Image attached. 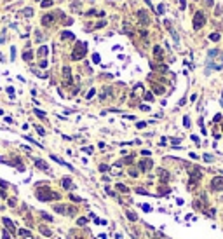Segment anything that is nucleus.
I'll list each match as a JSON object with an SVG mask.
<instances>
[{"label":"nucleus","mask_w":223,"mask_h":239,"mask_svg":"<svg viewBox=\"0 0 223 239\" xmlns=\"http://www.w3.org/2000/svg\"><path fill=\"white\" fill-rule=\"evenodd\" d=\"M138 17L141 19V25H148V23H150V19H148V14H147L145 11H139V12H138Z\"/></svg>","instance_id":"obj_5"},{"label":"nucleus","mask_w":223,"mask_h":239,"mask_svg":"<svg viewBox=\"0 0 223 239\" xmlns=\"http://www.w3.org/2000/svg\"><path fill=\"white\" fill-rule=\"evenodd\" d=\"M204 161H208V162H211V161H213V155H209V154H206V155H204Z\"/></svg>","instance_id":"obj_23"},{"label":"nucleus","mask_w":223,"mask_h":239,"mask_svg":"<svg viewBox=\"0 0 223 239\" xmlns=\"http://www.w3.org/2000/svg\"><path fill=\"white\" fill-rule=\"evenodd\" d=\"M117 189H119V190H122V192H127V187H124L122 183H119V185H117Z\"/></svg>","instance_id":"obj_22"},{"label":"nucleus","mask_w":223,"mask_h":239,"mask_svg":"<svg viewBox=\"0 0 223 239\" xmlns=\"http://www.w3.org/2000/svg\"><path fill=\"white\" fill-rule=\"evenodd\" d=\"M204 25H206V16L202 14L200 11H197L195 16H193V30H200Z\"/></svg>","instance_id":"obj_2"},{"label":"nucleus","mask_w":223,"mask_h":239,"mask_svg":"<svg viewBox=\"0 0 223 239\" xmlns=\"http://www.w3.org/2000/svg\"><path fill=\"white\" fill-rule=\"evenodd\" d=\"M145 99H148V101H152V99H153V96H152L150 93H147V94H145Z\"/></svg>","instance_id":"obj_29"},{"label":"nucleus","mask_w":223,"mask_h":239,"mask_svg":"<svg viewBox=\"0 0 223 239\" xmlns=\"http://www.w3.org/2000/svg\"><path fill=\"white\" fill-rule=\"evenodd\" d=\"M157 12H159V14H164V5H159V7H157Z\"/></svg>","instance_id":"obj_26"},{"label":"nucleus","mask_w":223,"mask_h":239,"mask_svg":"<svg viewBox=\"0 0 223 239\" xmlns=\"http://www.w3.org/2000/svg\"><path fill=\"white\" fill-rule=\"evenodd\" d=\"M35 162H37V166H38V168H42L44 171H47V173H51V169H49V166H47V164H45L44 161H38V159H37V161H35Z\"/></svg>","instance_id":"obj_9"},{"label":"nucleus","mask_w":223,"mask_h":239,"mask_svg":"<svg viewBox=\"0 0 223 239\" xmlns=\"http://www.w3.org/2000/svg\"><path fill=\"white\" fill-rule=\"evenodd\" d=\"M70 199H72L73 203H80V201H82V199H80V197H77V195H70Z\"/></svg>","instance_id":"obj_21"},{"label":"nucleus","mask_w":223,"mask_h":239,"mask_svg":"<svg viewBox=\"0 0 223 239\" xmlns=\"http://www.w3.org/2000/svg\"><path fill=\"white\" fill-rule=\"evenodd\" d=\"M37 195H38L40 201H52V199H58V197H59V195H58L56 192H52L47 185H44L42 189H38V190H37Z\"/></svg>","instance_id":"obj_1"},{"label":"nucleus","mask_w":223,"mask_h":239,"mask_svg":"<svg viewBox=\"0 0 223 239\" xmlns=\"http://www.w3.org/2000/svg\"><path fill=\"white\" fill-rule=\"evenodd\" d=\"M211 189H213V190H216V192L223 190V176H216V178H213V182H211Z\"/></svg>","instance_id":"obj_4"},{"label":"nucleus","mask_w":223,"mask_h":239,"mask_svg":"<svg viewBox=\"0 0 223 239\" xmlns=\"http://www.w3.org/2000/svg\"><path fill=\"white\" fill-rule=\"evenodd\" d=\"M99 169H101V171H106V169H108V166H105V164H101V166H99Z\"/></svg>","instance_id":"obj_33"},{"label":"nucleus","mask_w":223,"mask_h":239,"mask_svg":"<svg viewBox=\"0 0 223 239\" xmlns=\"http://www.w3.org/2000/svg\"><path fill=\"white\" fill-rule=\"evenodd\" d=\"M35 113H37L38 117H45V113H44V112H40V110H35Z\"/></svg>","instance_id":"obj_30"},{"label":"nucleus","mask_w":223,"mask_h":239,"mask_svg":"<svg viewBox=\"0 0 223 239\" xmlns=\"http://www.w3.org/2000/svg\"><path fill=\"white\" fill-rule=\"evenodd\" d=\"M152 166H153V162L150 161V159H148V161H141V162H139V168H141V169H143V171H147V169H150Z\"/></svg>","instance_id":"obj_7"},{"label":"nucleus","mask_w":223,"mask_h":239,"mask_svg":"<svg viewBox=\"0 0 223 239\" xmlns=\"http://www.w3.org/2000/svg\"><path fill=\"white\" fill-rule=\"evenodd\" d=\"M42 216H44V218H45V220H49V222H51V220H52V216H49V215H47V213H44V211H42Z\"/></svg>","instance_id":"obj_28"},{"label":"nucleus","mask_w":223,"mask_h":239,"mask_svg":"<svg viewBox=\"0 0 223 239\" xmlns=\"http://www.w3.org/2000/svg\"><path fill=\"white\" fill-rule=\"evenodd\" d=\"M45 54H47V47H44V46H42V47L38 49V56H45Z\"/></svg>","instance_id":"obj_16"},{"label":"nucleus","mask_w":223,"mask_h":239,"mask_svg":"<svg viewBox=\"0 0 223 239\" xmlns=\"http://www.w3.org/2000/svg\"><path fill=\"white\" fill-rule=\"evenodd\" d=\"M4 225H5V227H7L9 230H12V232L16 230V225H14V223H12V222L9 220V218H4Z\"/></svg>","instance_id":"obj_8"},{"label":"nucleus","mask_w":223,"mask_h":239,"mask_svg":"<svg viewBox=\"0 0 223 239\" xmlns=\"http://www.w3.org/2000/svg\"><path fill=\"white\" fill-rule=\"evenodd\" d=\"M51 21H52V16L51 14H47V16L42 17V25H51Z\"/></svg>","instance_id":"obj_12"},{"label":"nucleus","mask_w":223,"mask_h":239,"mask_svg":"<svg viewBox=\"0 0 223 239\" xmlns=\"http://www.w3.org/2000/svg\"><path fill=\"white\" fill-rule=\"evenodd\" d=\"M153 54H155V58H157V59H162V49H160L159 46H155V47H153Z\"/></svg>","instance_id":"obj_10"},{"label":"nucleus","mask_w":223,"mask_h":239,"mask_svg":"<svg viewBox=\"0 0 223 239\" xmlns=\"http://www.w3.org/2000/svg\"><path fill=\"white\" fill-rule=\"evenodd\" d=\"M86 49H87V46L86 44H82V42H78L77 44V47H75V51L72 52V59H80L84 54H86Z\"/></svg>","instance_id":"obj_3"},{"label":"nucleus","mask_w":223,"mask_h":239,"mask_svg":"<svg viewBox=\"0 0 223 239\" xmlns=\"http://www.w3.org/2000/svg\"><path fill=\"white\" fill-rule=\"evenodd\" d=\"M37 131H38V134H45V131H44V127H40V126H37Z\"/></svg>","instance_id":"obj_27"},{"label":"nucleus","mask_w":223,"mask_h":239,"mask_svg":"<svg viewBox=\"0 0 223 239\" xmlns=\"http://www.w3.org/2000/svg\"><path fill=\"white\" fill-rule=\"evenodd\" d=\"M19 234H21V236H25V239H33V237L30 236V232H28V230H25V229H21V230H19Z\"/></svg>","instance_id":"obj_15"},{"label":"nucleus","mask_w":223,"mask_h":239,"mask_svg":"<svg viewBox=\"0 0 223 239\" xmlns=\"http://www.w3.org/2000/svg\"><path fill=\"white\" fill-rule=\"evenodd\" d=\"M179 7L185 9V7H187V0H179Z\"/></svg>","instance_id":"obj_25"},{"label":"nucleus","mask_w":223,"mask_h":239,"mask_svg":"<svg viewBox=\"0 0 223 239\" xmlns=\"http://www.w3.org/2000/svg\"><path fill=\"white\" fill-rule=\"evenodd\" d=\"M5 2H9V0H5Z\"/></svg>","instance_id":"obj_34"},{"label":"nucleus","mask_w":223,"mask_h":239,"mask_svg":"<svg viewBox=\"0 0 223 239\" xmlns=\"http://www.w3.org/2000/svg\"><path fill=\"white\" fill-rule=\"evenodd\" d=\"M153 91H155L157 94H162V93H164V89H162L160 86H153Z\"/></svg>","instance_id":"obj_19"},{"label":"nucleus","mask_w":223,"mask_h":239,"mask_svg":"<svg viewBox=\"0 0 223 239\" xmlns=\"http://www.w3.org/2000/svg\"><path fill=\"white\" fill-rule=\"evenodd\" d=\"M204 4H206L208 7H211V5H213V0H204Z\"/></svg>","instance_id":"obj_31"},{"label":"nucleus","mask_w":223,"mask_h":239,"mask_svg":"<svg viewBox=\"0 0 223 239\" xmlns=\"http://www.w3.org/2000/svg\"><path fill=\"white\" fill-rule=\"evenodd\" d=\"M209 38H211V40H220V33H211Z\"/></svg>","instance_id":"obj_20"},{"label":"nucleus","mask_w":223,"mask_h":239,"mask_svg":"<svg viewBox=\"0 0 223 239\" xmlns=\"http://www.w3.org/2000/svg\"><path fill=\"white\" fill-rule=\"evenodd\" d=\"M40 232H42L44 236H51V230H49V229H44V225L40 227Z\"/></svg>","instance_id":"obj_17"},{"label":"nucleus","mask_w":223,"mask_h":239,"mask_svg":"<svg viewBox=\"0 0 223 239\" xmlns=\"http://www.w3.org/2000/svg\"><path fill=\"white\" fill-rule=\"evenodd\" d=\"M54 211L61 213V215H68V208L63 206V204H54Z\"/></svg>","instance_id":"obj_6"},{"label":"nucleus","mask_w":223,"mask_h":239,"mask_svg":"<svg viewBox=\"0 0 223 239\" xmlns=\"http://www.w3.org/2000/svg\"><path fill=\"white\" fill-rule=\"evenodd\" d=\"M52 2H51V0H44V2H42V7H49Z\"/></svg>","instance_id":"obj_24"},{"label":"nucleus","mask_w":223,"mask_h":239,"mask_svg":"<svg viewBox=\"0 0 223 239\" xmlns=\"http://www.w3.org/2000/svg\"><path fill=\"white\" fill-rule=\"evenodd\" d=\"M61 183H63V187H65V189H72V180H70V178H63Z\"/></svg>","instance_id":"obj_11"},{"label":"nucleus","mask_w":223,"mask_h":239,"mask_svg":"<svg viewBox=\"0 0 223 239\" xmlns=\"http://www.w3.org/2000/svg\"><path fill=\"white\" fill-rule=\"evenodd\" d=\"M183 121H185V126L188 127V126H190V119H188V117H185V119H183Z\"/></svg>","instance_id":"obj_32"},{"label":"nucleus","mask_w":223,"mask_h":239,"mask_svg":"<svg viewBox=\"0 0 223 239\" xmlns=\"http://www.w3.org/2000/svg\"><path fill=\"white\" fill-rule=\"evenodd\" d=\"M31 56H33V54H31V52H30V51H26V52H25V54H23V58H25V59H26V61H30V59H31Z\"/></svg>","instance_id":"obj_18"},{"label":"nucleus","mask_w":223,"mask_h":239,"mask_svg":"<svg viewBox=\"0 0 223 239\" xmlns=\"http://www.w3.org/2000/svg\"><path fill=\"white\" fill-rule=\"evenodd\" d=\"M159 175H160V178H162V180H164V182H166L167 178H169V175H167V173H166L164 169H159Z\"/></svg>","instance_id":"obj_14"},{"label":"nucleus","mask_w":223,"mask_h":239,"mask_svg":"<svg viewBox=\"0 0 223 239\" xmlns=\"http://www.w3.org/2000/svg\"><path fill=\"white\" fill-rule=\"evenodd\" d=\"M126 216L129 218V220H131V222H136V220H138V216H136V215H134L133 211H126Z\"/></svg>","instance_id":"obj_13"}]
</instances>
